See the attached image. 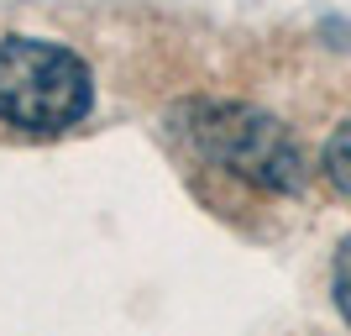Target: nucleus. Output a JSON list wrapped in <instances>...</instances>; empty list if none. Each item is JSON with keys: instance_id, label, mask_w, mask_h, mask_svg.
Here are the masks:
<instances>
[{"instance_id": "1", "label": "nucleus", "mask_w": 351, "mask_h": 336, "mask_svg": "<svg viewBox=\"0 0 351 336\" xmlns=\"http://www.w3.org/2000/svg\"><path fill=\"white\" fill-rule=\"evenodd\" d=\"M178 132L184 142L210 158L215 168L247 179L257 190L273 194H299L309 179V163L293 142V132L278 116H267L257 105H236V100H194L178 111Z\"/></svg>"}, {"instance_id": "2", "label": "nucleus", "mask_w": 351, "mask_h": 336, "mask_svg": "<svg viewBox=\"0 0 351 336\" xmlns=\"http://www.w3.org/2000/svg\"><path fill=\"white\" fill-rule=\"evenodd\" d=\"M95 105L84 58L47 37H0V121L21 132H69Z\"/></svg>"}, {"instance_id": "3", "label": "nucleus", "mask_w": 351, "mask_h": 336, "mask_svg": "<svg viewBox=\"0 0 351 336\" xmlns=\"http://www.w3.org/2000/svg\"><path fill=\"white\" fill-rule=\"evenodd\" d=\"M320 168H325V179L336 184V194L351 200V116L330 132V142H325V153H320Z\"/></svg>"}, {"instance_id": "4", "label": "nucleus", "mask_w": 351, "mask_h": 336, "mask_svg": "<svg viewBox=\"0 0 351 336\" xmlns=\"http://www.w3.org/2000/svg\"><path fill=\"white\" fill-rule=\"evenodd\" d=\"M330 294H336V310H341V321H346V331H351V232L341 236L336 263H330Z\"/></svg>"}]
</instances>
